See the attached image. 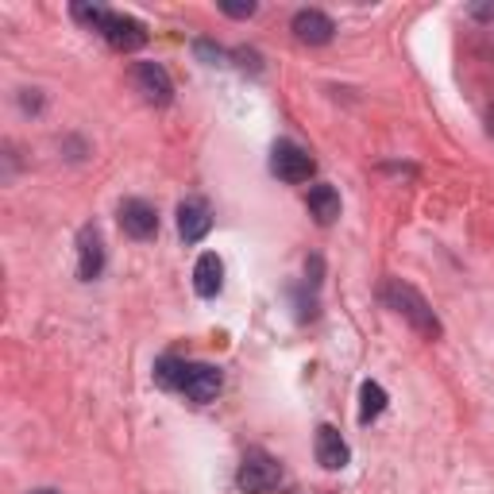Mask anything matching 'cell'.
<instances>
[{"mask_svg":"<svg viewBox=\"0 0 494 494\" xmlns=\"http://www.w3.org/2000/svg\"><path fill=\"white\" fill-rule=\"evenodd\" d=\"M382 302H387L394 313L398 317H405L410 325L422 332V336H429V340H440V320H437V313L429 309V302L417 294L410 282H402V278H390L387 286H382Z\"/></svg>","mask_w":494,"mask_h":494,"instance_id":"cell-1","label":"cell"},{"mask_svg":"<svg viewBox=\"0 0 494 494\" xmlns=\"http://www.w3.org/2000/svg\"><path fill=\"white\" fill-rule=\"evenodd\" d=\"M278 479H282V467H278L275 456L263 452V448L247 452L243 464H240V472H236V483H240L243 494H267V490L278 487Z\"/></svg>","mask_w":494,"mask_h":494,"instance_id":"cell-2","label":"cell"},{"mask_svg":"<svg viewBox=\"0 0 494 494\" xmlns=\"http://www.w3.org/2000/svg\"><path fill=\"white\" fill-rule=\"evenodd\" d=\"M313 155L305 151V147H298L294 140H278L275 143V151H270V175L282 178V182H290V185H298V182H309L313 178Z\"/></svg>","mask_w":494,"mask_h":494,"instance_id":"cell-3","label":"cell"},{"mask_svg":"<svg viewBox=\"0 0 494 494\" xmlns=\"http://www.w3.org/2000/svg\"><path fill=\"white\" fill-rule=\"evenodd\" d=\"M97 31L105 35V43L113 47V51H124V55L147 47V28L132 16H120V12H105V20L97 23Z\"/></svg>","mask_w":494,"mask_h":494,"instance_id":"cell-4","label":"cell"},{"mask_svg":"<svg viewBox=\"0 0 494 494\" xmlns=\"http://www.w3.org/2000/svg\"><path fill=\"white\" fill-rule=\"evenodd\" d=\"M116 220H120L124 236H132V240H155L158 236V209L151 201H143V197L120 201Z\"/></svg>","mask_w":494,"mask_h":494,"instance_id":"cell-5","label":"cell"},{"mask_svg":"<svg viewBox=\"0 0 494 494\" xmlns=\"http://www.w3.org/2000/svg\"><path fill=\"white\" fill-rule=\"evenodd\" d=\"M132 81H135V89L143 93V101L147 105H170L175 101V81H170V73L158 66V62H140V66L132 70Z\"/></svg>","mask_w":494,"mask_h":494,"instance_id":"cell-6","label":"cell"},{"mask_svg":"<svg viewBox=\"0 0 494 494\" xmlns=\"http://www.w3.org/2000/svg\"><path fill=\"white\" fill-rule=\"evenodd\" d=\"M220 387H225V375H220L217 367L209 363H190V370H185V382H182V394L190 398L193 405H209L217 402Z\"/></svg>","mask_w":494,"mask_h":494,"instance_id":"cell-7","label":"cell"},{"mask_svg":"<svg viewBox=\"0 0 494 494\" xmlns=\"http://www.w3.org/2000/svg\"><path fill=\"white\" fill-rule=\"evenodd\" d=\"M101 270H105V240H101V228L85 225L78 232V278L81 282H93V278H101Z\"/></svg>","mask_w":494,"mask_h":494,"instance_id":"cell-8","label":"cell"},{"mask_svg":"<svg viewBox=\"0 0 494 494\" xmlns=\"http://www.w3.org/2000/svg\"><path fill=\"white\" fill-rule=\"evenodd\" d=\"M290 31L298 35V43L325 47V43H332V35H336V23H332V16H325V12H317V8H302V12H294Z\"/></svg>","mask_w":494,"mask_h":494,"instance_id":"cell-9","label":"cell"},{"mask_svg":"<svg viewBox=\"0 0 494 494\" xmlns=\"http://www.w3.org/2000/svg\"><path fill=\"white\" fill-rule=\"evenodd\" d=\"M213 228V209H209L201 197H185L178 205V236L185 243H201Z\"/></svg>","mask_w":494,"mask_h":494,"instance_id":"cell-10","label":"cell"},{"mask_svg":"<svg viewBox=\"0 0 494 494\" xmlns=\"http://www.w3.org/2000/svg\"><path fill=\"white\" fill-rule=\"evenodd\" d=\"M313 452H317V464L325 467V472H340V467H348V460H352V452H348V444H344L340 429H332V425L317 429Z\"/></svg>","mask_w":494,"mask_h":494,"instance_id":"cell-11","label":"cell"},{"mask_svg":"<svg viewBox=\"0 0 494 494\" xmlns=\"http://www.w3.org/2000/svg\"><path fill=\"white\" fill-rule=\"evenodd\" d=\"M220 286H225V263H220L217 251H205L193 267V290L201 294V298H217Z\"/></svg>","mask_w":494,"mask_h":494,"instance_id":"cell-12","label":"cell"},{"mask_svg":"<svg viewBox=\"0 0 494 494\" xmlns=\"http://www.w3.org/2000/svg\"><path fill=\"white\" fill-rule=\"evenodd\" d=\"M309 217L317 220L320 228H328L332 220L340 217V193L332 190V185H313V190H309Z\"/></svg>","mask_w":494,"mask_h":494,"instance_id":"cell-13","label":"cell"},{"mask_svg":"<svg viewBox=\"0 0 494 494\" xmlns=\"http://www.w3.org/2000/svg\"><path fill=\"white\" fill-rule=\"evenodd\" d=\"M382 410H387V390H382L379 382H363L360 387V422L363 425L379 422Z\"/></svg>","mask_w":494,"mask_h":494,"instance_id":"cell-14","label":"cell"},{"mask_svg":"<svg viewBox=\"0 0 494 494\" xmlns=\"http://www.w3.org/2000/svg\"><path fill=\"white\" fill-rule=\"evenodd\" d=\"M185 370H190V363H185V360H178V355H163V360L155 363V382L163 390H182Z\"/></svg>","mask_w":494,"mask_h":494,"instance_id":"cell-15","label":"cell"},{"mask_svg":"<svg viewBox=\"0 0 494 494\" xmlns=\"http://www.w3.org/2000/svg\"><path fill=\"white\" fill-rule=\"evenodd\" d=\"M220 12L232 20H247L255 16V0H220Z\"/></svg>","mask_w":494,"mask_h":494,"instance_id":"cell-16","label":"cell"},{"mask_svg":"<svg viewBox=\"0 0 494 494\" xmlns=\"http://www.w3.org/2000/svg\"><path fill=\"white\" fill-rule=\"evenodd\" d=\"M193 51L201 55V58L209 62V66H220V62H225V51H220V47H213L209 39H197V43H193Z\"/></svg>","mask_w":494,"mask_h":494,"instance_id":"cell-17","label":"cell"},{"mask_svg":"<svg viewBox=\"0 0 494 494\" xmlns=\"http://www.w3.org/2000/svg\"><path fill=\"white\" fill-rule=\"evenodd\" d=\"M467 12H472L475 20H494V4H472Z\"/></svg>","mask_w":494,"mask_h":494,"instance_id":"cell-18","label":"cell"},{"mask_svg":"<svg viewBox=\"0 0 494 494\" xmlns=\"http://www.w3.org/2000/svg\"><path fill=\"white\" fill-rule=\"evenodd\" d=\"M28 494H62V490H55V487H39V490H28Z\"/></svg>","mask_w":494,"mask_h":494,"instance_id":"cell-19","label":"cell"},{"mask_svg":"<svg viewBox=\"0 0 494 494\" xmlns=\"http://www.w3.org/2000/svg\"><path fill=\"white\" fill-rule=\"evenodd\" d=\"M487 132L494 135V108H490V113H487Z\"/></svg>","mask_w":494,"mask_h":494,"instance_id":"cell-20","label":"cell"}]
</instances>
